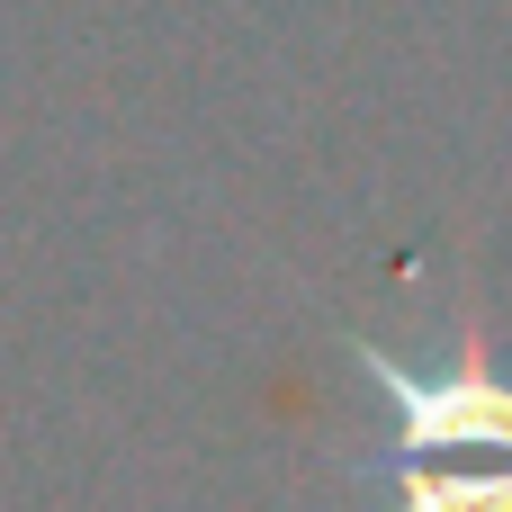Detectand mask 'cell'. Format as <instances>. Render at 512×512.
Here are the masks:
<instances>
[{"instance_id":"cell-1","label":"cell","mask_w":512,"mask_h":512,"mask_svg":"<svg viewBox=\"0 0 512 512\" xmlns=\"http://www.w3.org/2000/svg\"><path fill=\"white\" fill-rule=\"evenodd\" d=\"M351 360L396 405V450L405 459H477V450L512 459V378H495L486 360H468L450 378H414V369L378 360L369 342H351Z\"/></svg>"}]
</instances>
